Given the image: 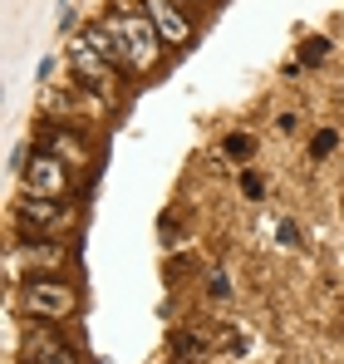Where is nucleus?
<instances>
[{
    "label": "nucleus",
    "mask_w": 344,
    "mask_h": 364,
    "mask_svg": "<svg viewBox=\"0 0 344 364\" xmlns=\"http://www.w3.org/2000/svg\"><path fill=\"white\" fill-rule=\"evenodd\" d=\"M69 163H59L50 148H35L25 163H20V178H25V192H40V197H69Z\"/></svg>",
    "instance_id": "obj_5"
},
{
    "label": "nucleus",
    "mask_w": 344,
    "mask_h": 364,
    "mask_svg": "<svg viewBox=\"0 0 344 364\" xmlns=\"http://www.w3.org/2000/svg\"><path fill=\"white\" fill-rule=\"evenodd\" d=\"M325 55H330V40H320V35L300 45V60H305V64H320V60H325Z\"/></svg>",
    "instance_id": "obj_14"
},
{
    "label": "nucleus",
    "mask_w": 344,
    "mask_h": 364,
    "mask_svg": "<svg viewBox=\"0 0 344 364\" xmlns=\"http://www.w3.org/2000/svg\"><path fill=\"white\" fill-rule=\"evenodd\" d=\"M143 10L153 15V25H158V35L168 40V50H182L187 45V35H192V25H187V15L172 5V0H143Z\"/></svg>",
    "instance_id": "obj_10"
},
{
    "label": "nucleus",
    "mask_w": 344,
    "mask_h": 364,
    "mask_svg": "<svg viewBox=\"0 0 344 364\" xmlns=\"http://www.w3.org/2000/svg\"><path fill=\"white\" fill-rule=\"evenodd\" d=\"M168 350H172V360H177V364H192V360L207 355V335H197V330H172Z\"/></svg>",
    "instance_id": "obj_11"
},
{
    "label": "nucleus",
    "mask_w": 344,
    "mask_h": 364,
    "mask_svg": "<svg viewBox=\"0 0 344 364\" xmlns=\"http://www.w3.org/2000/svg\"><path fill=\"white\" fill-rule=\"evenodd\" d=\"M64 261H69V251L55 237H45V232H20L10 242V256H5V266H10L15 281H20V271H30V276H59Z\"/></svg>",
    "instance_id": "obj_3"
},
{
    "label": "nucleus",
    "mask_w": 344,
    "mask_h": 364,
    "mask_svg": "<svg viewBox=\"0 0 344 364\" xmlns=\"http://www.w3.org/2000/svg\"><path fill=\"white\" fill-rule=\"evenodd\" d=\"M40 148H50L59 163H69L74 173H84V168L94 163V148H89V143H84L74 128H64V123H50V128L40 133Z\"/></svg>",
    "instance_id": "obj_8"
},
{
    "label": "nucleus",
    "mask_w": 344,
    "mask_h": 364,
    "mask_svg": "<svg viewBox=\"0 0 344 364\" xmlns=\"http://www.w3.org/2000/svg\"><path fill=\"white\" fill-rule=\"evenodd\" d=\"M15 217H20V227H30V232H59V227L74 222V212H69L59 197H40V192H25L20 207H15Z\"/></svg>",
    "instance_id": "obj_6"
},
{
    "label": "nucleus",
    "mask_w": 344,
    "mask_h": 364,
    "mask_svg": "<svg viewBox=\"0 0 344 364\" xmlns=\"http://www.w3.org/2000/svg\"><path fill=\"white\" fill-rule=\"evenodd\" d=\"M335 148H340V133H335V128H320V133L310 138V158H315V163H320V158H330Z\"/></svg>",
    "instance_id": "obj_13"
},
{
    "label": "nucleus",
    "mask_w": 344,
    "mask_h": 364,
    "mask_svg": "<svg viewBox=\"0 0 344 364\" xmlns=\"http://www.w3.org/2000/svg\"><path fill=\"white\" fill-rule=\"evenodd\" d=\"M20 310H25V320L64 325V320H74V310H79V291H74L69 281H59V276H30V281L20 286Z\"/></svg>",
    "instance_id": "obj_1"
},
{
    "label": "nucleus",
    "mask_w": 344,
    "mask_h": 364,
    "mask_svg": "<svg viewBox=\"0 0 344 364\" xmlns=\"http://www.w3.org/2000/svg\"><path fill=\"white\" fill-rule=\"evenodd\" d=\"M222 153H227V158H236V163H246V158L256 153V138H251V133H227Z\"/></svg>",
    "instance_id": "obj_12"
},
{
    "label": "nucleus",
    "mask_w": 344,
    "mask_h": 364,
    "mask_svg": "<svg viewBox=\"0 0 344 364\" xmlns=\"http://www.w3.org/2000/svg\"><path fill=\"white\" fill-rule=\"evenodd\" d=\"M207 291H212V301H227V296H231L227 271H207Z\"/></svg>",
    "instance_id": "obj_15"
},
{
    "label": "nucleus",
    "mask_w": 344,
    "mask_h": 364,
    "mask_svg": "<svg viewBox=\"0 0 344 364\" xmlns=\"http://www.w3.org/2000/svg\"><path fill=\"white\" fill-rule=\"evenodd\" d=\"M84 40L104 55V60L114 64V69H128V40H123V30H118V20L109 15V20H94L89 30H84Z\"/></svg>",
    "instance_id": "obj_9"
},
{
    "label": "nucleus",
    "mask_w": 344,
    "mask_h": 364,
    "mask_svg": "<svg viewBox=\"0 0 344 364\" xmlns=\"http://www.w3.org/2000/svg\"><path fill=\"white\" fill-rule=\"evenodd\" d=\"M241 192H246L251 202H261V197H266V178H261V173H241Z\"/></svg>",
    "instance_id": "obj_16"
},
{
    "label": "nucleus",
    "mask_w": 344,
    "mask_h": 364,
    "mask_svg": "<svg viewBox=\"0 0 344 364\" xmlns=\"http://www.w3.org/2000/svg\"><path fill=\"white\" fill-rule=\"evenodd\" d=\"M64 55H69V69H74V79H79L84 89H104V84H109L114 64L104 60L84 35H79V40H69V45H64Z\"/></svg>",
    "instance_id": "obj_7"
},
{
    "label": "nucleus",
    "mask_w": 344,
    "mask_h": 364,
    "mask_svg": "<svg viewBox=\"0 0 344 364\" xmlns=\"http://www.w3.org/2000/svg\"><path fill=\"white\" fill-rule=\"evenodd\" d=\"M114 20H118V30H123V40H128V69L133 74H153L158 60H163V50H168V40L153 25V15L148 10H118Z\"/></svg>",
    "instance_id": "obj_2"
},
{
    "label": "nucleus",
    "mask_w": 344,
    "mask_h": 364,
    "mask_svg": "<svg viewBox=\"0 0 344 364\" xmlns=\"http://www.w3.org/2000/svg\"><path fill=\"white\" fill-rule=\"evenodd\" d=\"M20 355H25V364H84V355L59 335L50 320H25V330H20Z\"/></svg>",
    "instance_id": "obj_4"
},
{
    "label": "nucleus",
    "mask_w": 344,
    "mask_h": 364,
    "mask_svg": "<svg viewBox=\"0 0 344 364\" xmlns=\"http://www.w3.org/2000/svg\"><path fill=\"white\" fill-rule=\"evenodd\" d=\"M340 212H344V202H340Z\"/></svg>",
    "instance_id": "obj_17"
}]
</instances>
